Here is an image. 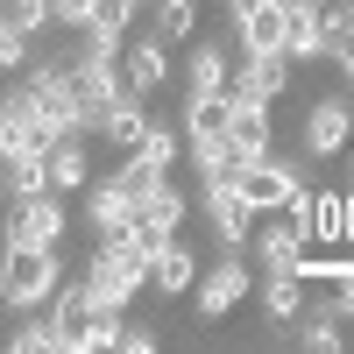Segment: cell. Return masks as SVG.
<instances>
[{
  "instance_id": "cell-1",
  "label": "cell",
  "mask_w": 354,
  "mask_h": 354,
  "mask_svg": "<svg viewBox=\"0 0 354 354\" xmlns=\"http://www.w3.org/2000/svg\"><path fill=\"white\" fill-rule=\"evenodd\" d=\"M64 290V255L57 248H8V270H0V305L8 312H36Z\"/></svg>"
},
{
  "instance_id": "cell-2",
  "label": "cell",
  "mask_w": 354,
  "mask_h": 354,
  "mask_svg": "<svg viewBox=\"0 0 354 354\" xmlns=\"http://www.w3.org/2000/svg\"><path fill=\"white\" fill-rule=\"evenodd\" d=\"M71 93H78V121L100 135V121L128 100V71H121V57H93V50H78V57H71Z\"/></svg>"
},
{
  "instance_id": "cell-3",
  "label": "cell",
  "mask_w": 354,
  "mask_h": 354,
  "mask_svg": "<svg viewBox=\"0 0 354 354\" xmlns=\"http://www.w3.org/2000/svg\"><path fill=\"white\" fill-rule=\"evenodd\" d=\"M21 93H28V106H36V121H43L50 135L85 128V121H78V93H71V64H57V57H50V64H36Z\"/></svg>"
},
{
  "instance_id": "cell-4",
  "label": "cell",
  "mask_w": 354,
  "mask_h": 354,
  "mask_svg": "<svg viewBox=\"0 0 354 354\" xmlns=\"http://www.w3.org/2000/svg\"><path fill=\"white\" fill-rule=\"evenodd\" d=\"M85 283H93V298H100V312H128V298H142L149 290V262L142 255H93L85 262Z\"/></svg>"
},
{
  "instance_id": "cell-5",
  "label": "cell",
  "mask_w": 354,
  "mask_h": 354,
  "mask_svg": "<svg viewBox=\"0 0 354 354\" xmlns=\"http://www.w3.org/2000/svg\"><path fill=\"white\" fill-rule=\"evenodd\" d=\"M255 213L262 205L234 185V177H220V185H205V227H213L220 248H248L255 241Z\"/></svg>"
},
{
  "instance_id": "cell-6",
  "label": "cell",
  "mask_w": 354,
  "mask_h": 354,
  "mask_svg": "<svg viewBox=\"0 0 354 354\" xmlns=\"http://www.w3.org/2000/svg\"><path fill=\"white\" fill-rule=\"evenodd\" d=\"M64 192H43V198H15L8 205V248H57L64 241Z\"/></svg>"
},
{
  "instance_id": "cell-7",
  "label": "cell",
  "mask_w": 354,
  "mask_h": 354,
  "mask_svg": "<svg viewBox=\"0 0 354 354\" xmlns=\"http://www.w3.org/2000/svg\"><path fill=\"white\" fill-rule=\"evenodd\" d=\"M255 290V270L241 262V248H227L220 262H205V277H198V290H192V305H198V319H227L234 305H241Z\"/></svg>"
},
{
  "instance_id": "cell-8",
  "label": "cell",
  "mask_w": 354,
  "mask_h": 354,
  "mask_svg": "<svg viewBox=\"0 0 354 354\" xmlns=\"http://www.w3.org/2000/svg\"><path fill=\"white\" fill-rule=\"evenodd\" d=\"M234 185H241L262 213H283V205H298L305 198V177H298V163H283V156H248L241 170H234Z\"/></svg>"
},
{
  "instance_id": "cell-9",
  "label": "cell",
  "mask_w": 354,
  "mask_h": 354,
  "mask_svg": "<svg viewBox=\"0 0 354 354\" xmlns=\"http://www.w3.org/2000/svg\"><path fill=\"white\" fill-rule=\"evenodd\" d=\"M93 312H100V298H93V283H85V270L64 277V290L50 298V326H57V347H64V354H85V326H93Z\"/></svg>"
},
{
  "instance_id": "cell-10",
  "label": "cell",
  "mask_w": 354,
  "mask_h": 354,
  "mask_svg": "<svg viewBox=\"0 0 354 354\" xmlns=\"http://www.w3.org/2000/svg\"><path fill=\"white\" fill-rule=\"evenodd\" d=\"M298 142H305V156H340L347 142H354V113H347V100H312Z\"/></svg>"
},
{
  "instance_id": "cell-11",
  "label": "cell",
  "mask_w": 354,
  "mask_h": 354,
  "mask_svg": "<svg viewBox=\"0 0 354 354\" xmlns=\"http://www.w3.org/2000/svg\"><path fill=\"white\" fill-rule=\"evenodd\" d=\"M290 220H298V234L312 248H326V241H340V227H347V192H305L298 205H283Z\"/></svg>"
},
{
  "instance_id": "cell-12",
  "label": "cell",
  "mask_w": 354,
  "mask_h": 354,
  "mask_svg": "<svg viewBox=\"0 0 354 354\" xmlns=\"http://www.w3.org/2000/svg\"><path fill=\"white\" fill-rule=\"evenodd\" d=\"M135 192L121 185V177H93L85 185V220H93V234H121V227H135Z\"/></svg>"
},
{
  "instance_id": "cell-13",
  "label": "cell",
  "mask_w": 354,
  "mask_h": 354,
  "mask_svg": "<svg viewBox=\"0 0 354 354\" xmlns=\"http://www.w3.org/2000/svg\"><path fill=\"white\" fill-rule=\"evenodd\" d=\"M185 213H192V198L177 192V185H163V192H149L135 205V234L149 248H163V241H177V227H185Z\"/></svg>"
},
{
  "instance_id": "cell-14",
  "label": "cell",
  "mask_w": 354,
  "mask_h": 354,
  "mask_svg": "<svg viewBox=\"0 0 354 354\" xmlns=\"http://www.w3.org/2000/svg\"><path fill=\"white\" fill-rule=\"evenodd\" d=\"M234 36H241V57H270V50H283L290 43V0H262V8L234 28ZM290 57V50H283Z\"/></svg>"
},
{
  "instance_id": "cell-15",
  "label": "cell",
  "mask_w": 354,
  "mask_h": 354,
  "mask_svg": "<svg viewBox=\"0 0 354 354\" xmlns=\"http://www.w3.org/2000/svg\"><path fill=\"white\" fill-rule=\"evenodd\" d=\"M121 71H128V93H142V100H149L156 85L170 78V50H163V36H156V28H149V36H128Z\"/></svg>"
},
{
  "instance_id": "cell-16",
  "label": "cell",
  "mask_w": 354,
  "mask_h": 354,
  "mask_svg": "<svg viewBox=\"0 0 354 354\" xmlns=\"http://www.w3.org/2000/svg\"><path fill=\"white\" fill-rule=\"evenodd\" d=\"M198 255L185 248V241H163L156 248V262H149V290H156V298H192V290H198Z\"/></svg>"
},
{
  "instance_id": "cell-17",
  "label": "cell",
  "mask_w": 354,
  "mask_h": 354,
  "mask_svg": "<svg viewBox=\"0 0 354 354\" xmlns=\"http://www.w3.org/2000/svg\"><path fill=\"white\" fill-rule=\"evenodd\" d=\"M255 255H262V270H305V255H312V241L298 234V220H262L255 227Z\"/></svg>"
},
{
  "instance_id": "cell-18",
  "label": "cell",
  "mask_w": 354,
  "mask_h": 354,
  "mask_svg": "<svg viewBox=\"0 0 354 354\" xmlns=\"http://www.w3.org/2000/svg\"><path fill=\"white\" fill-rule=\"evenodd\" d=\"M234 93H241V100H283V93H290V57H283V50L241 57V64H234Z\"/></svg>"
},
{
  "instance_id": "cell-19",
  "label": "cell",
  "mask_w": 354,
  "mask_h": 354,
  "mask_svg": "<svg viewBox=\"0 0 354 354\" xmlns=\"http://www.w3.org/2000/svg\"><path fill=\"white\" fill-rule=\"evenodd\" d=\"M85 135H93V128H71V135L50 142V185L57 192H85V185H93V149H85Z\"/></svg>"
},
{
  "instance_id": "cell-20",
  "label": "cell",
  "mask_w": 354,
  "mask_h": 354,
  "mask_svg": "<svg viewBox=\"0 0 354 354\" xmlns=\"http://www.w3.org/2000/svg\"><path fill=\"white\" fill-rule=\"evenodd\" d=\"M185 156H192V170H198V192H205V185H220V177H234V170L248 163L227 135H185Z\"/></svg>"
},
{
  "instance_id": "cell-21",
  "label": "cell",
  "mask_w": 354,
  "mask_h": 354,
  "mask_svg": "<svg viewBox=\"0 0 354 354\" xmlns=\"http://www.w3.org/2000/svg\"><path fill=\"white\" fill-rule=\"evenodd\" d=\"M270 100H241V93H234V121H227V142H234V149H241V156H270Z\"/></svg>"
},
{
  "instance_id": "cell-22",
  "label": "cell",
  "mask_w": 354,
  "mask_h": 354,
  "mask_svg": "<svg viewBox=\"0 0 354 354\" xmlns=\"http://www.w3.org/2000/svg\"><path fill=\"white\" fill-rule=\"evenodd\" d=\"M305 270H262V312L277 319V326H298V312H305Z\"/></svg>"
},
{
  "instance_id": "cell-23",
  "label": "cell",
  "mask_w": 354,
  "mask_h": 354,
  "mask_svg": "<svg viewBox=\"0 0 354 354\" xmlns=\"http://www.w3.org/2000/svg\"><path fill=\"white\" fill-rule=\"evenodd\" d=\"M149 128H156V121H149V100L128 93V100L100 121V142H113V149H142V135H149Z\"/></svg>"
},
{
  "instance_id": "cell-24",
  "label": "cell",
  "mask_w": 354,
  "mask_h": 354,
  "mask_svg": "<svg viewBox=\"0 0 354 354\" xmlns=\"http://www.w3.org/2000/svg\"><path fill=\"white\" fill-rule=\"evenodd\" d=\"M185 85H192V93H234L227 50H220V43H192V57H185Z\"/></svg>"
},
{
  "instance_id": "cell-25",
  "label": "cell",
  "mask_w": 354,
  "mask_h": 354,
  "mask_svg": "<svg viewBox=\"0 0 354 354\" xmlns=\"http://www.w3.org/2000/svg\"><path fill=\"white\" fill-rule=\"evenodd\" d=\"M290 64H319L326 57V36H319V15H312V0H290Z\"/></svg>"
},
{
  "instance_id": "cell-26",
  "label": "cell",
  "mask_w": 354,
  "mask_h": 354,
  "mask_svg": "<svg viewBox=\"0 0 354 354\" xmlns=\"http://www.w3.org/2000/svg\"><path fill=\"white\" fill-rule=\"evenodd\" d=\"M234 121V93H192L185 100V135H227Z\"/></svg>"
},
{
  "instance_id": "cell-27",
  "label": "cell",
  "mask_w": 354,
  "mask_h": 354,
  "mask_svg": "<svg viewBox=\"0 0 354 354\" xmlns=\"http://www.w3.org/2000/svg\"><path fill=\"white\" fill-rule=\"evenodd\" d=\"M43 192H57V185H50V149L8 156V205H15V198H43Z\"/></svg>"
},
{
  "instance_id": "cell-28",
  "label": "cell",
  "mask_w": 354,
  "mask_h": 354,
  "mask_svg": "<svg viewBox=\"0 0 354 354\" xmlns=\"http://www.w3.org/2000/svg\"><path fill=\"white\" fill-rule=\"evenodd\" d=\"M298 340L319 347V354H333V347H340V305H333V298H326V305H305V312H298Z\"/></svg>"
},
{
  "instance_id": "cell-29",
  "label": "cell",
  "mask_w": 354,
  "mask_h": 354,
  "mask_svg": "<svg viewBox=\"0 0 354 354\" xmlns=\"http://www.w3.org/2000/svg\"><path fill=\"white\" fill-rule=\"evenodd\" d=\"M113 177H121V185H128L135 198H149V192H163V185H170V170H163L156 156H142V149H128V156H121V170H113Z\"/></svg>"
},
{
  "instance_id": "cell-30",
  "label": "cell",
  "mask_w": 354,
  "mask_h": 354,
  "mask_svg": "<svg viewBox=\"0 0 354 354\" xmlns=\"http://www.w3.org/2000/svg\"><path fill=\"white\" fill-rule=\"evenodd\" d=\"M149 28H156L163 43H185L192 28H198V0H156V21Z\"/></svg>"
},
{
  "instance_id": "cell-31",
  "label": "cell",
  "mask_w": 354,
  "mask_h": 354,
  "mask_svg": "<svg viewBox=\"0 0 354 354\" xmlns=\"http://www.w3.org/2000/svg\"><path fill=\"white\" fill-rule=\"evenodd\" d=\"M8 21L28 28V36H43V28L57 21V0H8Z\"/></svg>"
},
{
  "instance_id": "cell-32",
  "label": "cell",
  "mask_w": 354,
  "mask_h": 354,
  "mask_svg": "<svg viewBox=\"0 0 354 354\" xmlns=\"http://www.w3.org/2000/svg\"><path fill=\"white\" fill-rule=\"evenodd\" d=\"M28 50H36V36L15 28V21H0V64H8V71H28Z\"/></svg>"
},
{
  "instance_id": "cell-33",
  "label": "cell",
  "mask_w": 354,
  "mask_h": 354,
  "mask_svg": "<svg viewBox=\"0 0 354 354\" xmlns=\"http://www.w3.org/2000/svg\"><path fill=\"white\" fill-rule=\"evenodd\" d=\"M8 347H15V354H50V347H57V326H50V312L36 319V326H15V333H8Z\"/></svg>"
},
{
  "instance_id": "cell-34",
  "label": "cell",
  "mask_w": 354,
  "mask_h": 354,
  "mask_svg": "<svg viewBox=\"0 0 354 354\" xmlns=\"http://www.w3.org/2000/svg\"><path fill=\"white\" fill-rule=\"evenodd\" d=\"M142 156H156V163H163V170H170V163H177V156H185V142H177V128H163V121H156V128H149V135H142Z\"/></svg>"
},
{
  "instance_id": "cell-35",
  "label": "cell",
  "mask_w": 354,
  "mask_h": 354,
  "mask_svg": "<svg viewBox=\"0 0 354 354\" xmlns=\"http://www.w3.org/2000/svg\"><path fill=\"white\" fill-rule=\"evenodd\" d=\"M93 15H100V0H57V21H64V28H78V36L93 28Z\"/></svg>"
},
{
  "instance_id": "cell-36",
  "label": "cell",
  "mask_w": 354,
  "mask_h": 354,
  "mask_svg": "<svg viewBox=\"0 0 354 354\" xmlns=\"http://www.w3.org/2000/svg\"><path fill=\"white\" fill-rule=\"evenodd\" d=\"M113 347H121V354H156V333H149V326H128V319H121Z\"/></svg>"
},
{
  "instance_id": "cell-37",
  "label": "cell",
  "mask_w": 354,
  "mask_h": 354,
  "mask_svg": "<svg viewBox=\"0 0 354 354\" xmlns=\"http://www.w3.org/2000/svg\"><path fill=\"white\" fill-rule=\"evenodd\" d=\"M255 8H262V0H227V21H234V28H241V21H248Z\"/></svg>"
},
{
  "instance_id": "cell-38",
  "label": "cell",
  "mask_w": 354,
  "mask_h": 354,
  "mask_svg": "<svg viewBox=\"0 0 354 354\" xmlns=\"http://www.w3.org/2000/svg\"><path fill=\"white\" fill-rule=\"evenodd\" d=\"M333 64H340V71H347V85H354V43H340V50H333Z\"/></svg>"
},
{
  "instance_id": "cell-39",
  "label": "cell",
  "mask_w": 354,
  "mask_h": 354,
  "mask_svg": "<svg viewBox=\"0 0 354 354\" xmlns=\"http://www.w3.org/2000/svg\"><path fill=\"white\" fill-rule=\"evenodd\" d=\"M347 192H354V156H347Z\"/></svg>"
},
{
  "instance_id": "cell-40",
  "label": "cell",
  "mask_w": 354,
  "mask_h": 354,
  "mask_svg": "<svg viewBox=\"0 0 354 354\" xmlns=\"http://www.w3.org/2000/svg\"><path fill=\"white\" fill-rule=\"evenodd\" d=\"M142 8H156V0H142Z\"/></svg>"
}]
</instances>
